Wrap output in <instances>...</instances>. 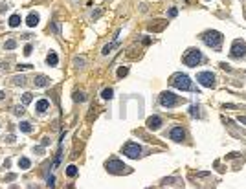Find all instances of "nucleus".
<instances>
[{
  "label": "nucleus",
  "mask_w": 246,
  "mask_h": 189,
  "mask_svg": "<svg viewBox=\"0 0 246 189\" xmlns=\"http://www.w3.org/2000/svg\"><path fill=\"white\" fill-rule=\"evenodd\" d=\"M169 83H171L173 88H178V90H195L193 85H191V79L186 74H175Z\"/></svg>",
  "instance_id": "obj_2"
},
{
  "label": "nucleus",
  "mask_w": 246,
  "mask_h": 189,
  "mask_svg": "<svg viewBox=\"0 0 246 189\" xmlns=\"http://www.w3.org/2000/svg\"><path fill=\"white\" fill-rule=\"evenodd\" d=\"M6 142H7V143H13V142H15V136H13V134H9V136L6 138Z\"/></svg>",
  "instance_id": "obj_35"
},
{
  "label": "nucleus",
  "mask_w": 246,
  "mask_h": 189,
  "mask_svg": "<svg viewBox=\"0 0 246 189\" xmlns=\"http://www.w3.org/2000/svg\"><path fill=\"white\" fill-rule=\"evenodd\" d=\"M99 15H101V11H96V13H92V18H97Z\"/></svg>",
  "instance_id": "obj_37"
},
{
  "label": "nucleus",
  "mask_w": 246,
  "mask_h": 189,
  "mask_svg": "<svg viewBox=\"0 0 246 189\" xmlns=\"http://www.w3.org/2000/svg\"><path fill=\"white\" fill-rule=\"evenodd\" d=\"M33 153H37V154H42V153H44V147H33Z\"/></svg>",
  "instance_id": "obj_34"
},
{
  "label": "nucleus",
  "mask_w": 246,
  "mask_h": 189,
  "mask_svg": "<svg viewBox=\"0 0 246 189\" xmlns=\"http://www.w3.org/2000/svg\"><path fill=\"white\" fill-rule=\"evenodd\" d=\"M18 129H20L22 132H31V123H29V121H20Z\"/></svg>",
  "instance_id": "obj_19"
},
{
  "label": "nucleus",
  "mask_w": 246,
  "mask_h": 189,
  "mask_svg": "<svg viewBox=\"0 0 246 189\" xmlns=\"http://www.w3.org/2000/svg\"><path fill=\"white\" fill-rule=\"evenodd\" d=\"M105 167H107V171L112 173V175H125V173H131V169H129L121 160H108V162L105 164Z\"/></svg>",
  "instance_id": "obj_3"
},
{
  "label": "nucleus",
  "mask_w": 246,
  "mask_h": 189,
  "mask_svg": "<svg viewBox=\"0 0 246 189\" xmlns=\"http://www.w3.org/2000/svg\"><path fill=\"white\" fill-rule=\"evenodd\" d=\"M66 175H68V176H75V175H77V167H75V165H68V167H66Z\"/></svg>",
  "instance_id": "obj_26"
},
{
  "label": "nucleus",
  "mask_w": 246,
  "mask_h": 189,
  "mask_svg": "<svg viewBox=\"0 0 246 189\" xmlns=\"http://www.w3.org/2000/svg\"><path fill=\"white\" fill-rule=\"evenodd\" d=\"M31 99H33V94L26 92V94L22 96V105H29V103H31Z\"/></svg>",
  "instance_id": "obj_23"
},
{
  "label": "nucleus",
  "mask_w": 246,
  "mask_h": 189,
  "mask_svg": "<svg viewBox=\"0 0 246 189\" xmlns=\"http://www.w3.org/2000/svg\"><path fill=\"white\" fill-rule=\"evenodd\" d=\"M11 81H13V85H17V86H24V85H26V77H24V75H15Z\"/></svg>",
  "instance_id": "obj_18"
},
{
  "label": "nucleus",
  "mask_w": 246,
  "mask_h": 189,
  "mask_svg": "<svg viewBox=\"0 0 246 189\" xmlns=\"http://www.w3.org/2000/svg\"><path fill=\"white\" fill-rule=\"evenodd\" d=\"M4 9H7V6H6V4H2V6H0V13H4Z\"/></svg>",
  "instance_id": "obj_40"
},
{
  "label": "nucleus",
  "mask_w": 246,
  "mask_h": 189,
  "mask_svg": "<svg viewBox=\"0 0 246 189\" xmlns=\"http://www.w3.org/2000/svg\"><path fill=\"white\" fill-rule=\"evenodd\" d=\"M74 64H75L77 68H81V66L85 64V59H81V57H75V59H74Z\"/></svg>",
  "instance_id": "obj_29"
},
{
  "label": "nucleus",
  "mask_w": 246,
  "mask_h": 189,
  "mask_svg": "<svg viewBox=\"0 0 246 189\" xmlns=\"http://www.w3.org/2000/svg\"><path fill=\"white\" fill-rule=\"evenodd\" d=\"M9 26L11 28H18L20 26V15H11L9 17Z\"/></svg>",
  "instance_id": "obj_16"
},
{
  "label": "nucleus",
  "mask_w": 246,
  "mask_h": 189,
  "mask_svg": "<svg viewBox=\"0 0 246 189\" xmlns=\"http://www.w3.org/2000/svg\"><path fill=\"white\" fill-rule=\"evenodd\" d=\"M169 138H171L173 142H182V140L186 138V132H184L182 127H173L171 132H169Z\"/></svg>",
  "instance_id": "obj_9"
},
{
  "label": "nucleus",
  "mask_w": 246,
  "mask_h": 189,
  "mask_svg": "<svg viewBox=\"0 0 246 189\" xmlns=\"http://www.w3.org/2000/svg\"><path fill=\"white\" fill-rule=\"evenodd\" d=\"M4 48H6V50H15V48H17V40H15V39H9V40H6Z\"/></svg>",
  "instance_id": "obj_20"
},
{
  "label": "nucleus",
  "mask_w": 246,
  "mask_h": 189,
  "mask_svg": "<svg viewBox=\"0 0 246 189\" xmlns=\"http://www.w3.org/2000/svg\"><path fill=\"white\" fill-rule=\"evenodd\" d=\"M26 110H24V105H17V107H13V114L15 116H22Z\"/></svg>",
  "instance_id": "obj_24"
},
{
  "label": "nucleus",
  "mask_w": 246,
  "mask_h": 189,
  "mask_svg": "<svg viewBox=\"0 0 246 189\" xmlns=\"http://www.w3.org/2000/svg\"><path fill=\"white\" fill-rule=\"evenodd\" d=\"M46 62H48L50 66H57V62H59V57H57V53L50 51V53H48V57H46Z\"/></svg>",
  "instance_id": "obj_15"
},
{
  "label": "nucleus",
  "mask_w": 246,
  "mask_h": 189,
  "mask_svg": "<svg viewBox=\"0 0 246 189\" xmlns=\"http://www.w3.org/2000/svg\"><path fill=\"white\" fill-rule=\"evenodd\" d=\"M239 123H243V125H246V116H239Z\"/></svg>",
  "instance_id": "obj_36"
},
{
  "label": "nucleus",
  "mask_w": 246,
  "mask_h": 189,
  "mask_svg": "<svg viewBox=\"0 0 246 189\" xmlns=\"http://www.w3.org/2000/svg\"><path fill=\"white\" fill-rule=\"evenodd\" d=\"M46 186H48V189H53V187H55V176H50V178L46 180Z\"/></svg>",
  "instance_id": "obj_28"
},
{
  "label": "nucleus",
  "mask_w": 246,
  "mask_h": 189,
  "mask_svg": "<svg viewBox=\"0 0 246 189\" xmlns=\"http://www.w3.org/2000/svg\"><path fill=\"white\" fill-rule=\"evenodd\" d=\"M147 127H149L151 130H158V129L162 127V118H158V116H151V118L147 119Z\"/></svg>",
  "instance_id": "obj_11"
},
{
  "label": "nucleus",
  "mask_w": 246,
  "mask_h": 189,
  "mask_svg": "<svg viewBox=\"0 0 246 189\" xmlns=\"http://www.w3.org/2000/svg\"><path fill=\"white\" fill-rule=\"evenodd\" d=\"M112 96H114L112 88H105V90L101 92V97H103V99H112Z\"/></svg>",
  "instance_id": "obj_22"
},
{
  "label": "nucleus",
  "mask_w": 246,
  "mask_h": 189,
  "mask_svg": "<svg viewBox=\"0 0 246 189\" xmlns=\"http://www.w3.org/2000/svg\"><path fill=\"white\" fill-rule=\"evenodd\" d=\"M33 83H35V86H39V88H44V86H50V77H46V75L39 74V75H35Z\"/></svg>",
  "instance_id": "obj_10"
},
{
  "label": "nucleus",
  "mask_w": 246,
  "mask_h": 189,
  "mask_svg": "<svg viewBox=\"0 0 246 189\" xmlns=\"http://www.w3.org/2000/svg\"><path fill=\"white\" fill-rule=\"evenodd\" d=\"M200 39H202V42H204L206 46H210V48H213V50H219L221 44H222V33H219V31H215V29L202 33Z\"/></svg>",
  "instance_id": "obj_1"
},
{
  "label": "nucleus",
  "mask_w": 246,
  "mask_h": 189,
  "mask_svg": "<svg viewBox=\"0 0 246 189\" xmlns=\"http://www.w3.org/2000/svg\"><path fill=\"white\" fill-rule=\"evenodd\" d=\"M127 72H129L127 68H119V70H118V75H119V77H123V75H127Z\"/></svg>",
  "instance_id": "obj_32"
},
{
  "label": "nucleus",
  "mask_w": 246,
  "mask_h": 189,
  "mask_svg": "<svg viewBox=\"0 0 246 189\" xmlns=\"http://www.w3.org/2000/svg\"><path fill=\"white\" fill-rule=\"evenodd\" d=\"M184 62L187 64V66H199L200 62H202V53L199 51V50H187V53L184 55Z\"/></svg>",
  "instance_id": "obj_5"
},
{
  "label": "nucleus",
  "mask_w": 246,
  "mask_h": 189,
  "mask_svg": "<svg viewBox=\"0 0 246 189\" xmlns=\"http://www.w3.org/2000/svg\"><path fill=\"white\" fill-rule=\"evenodd\" d=\"M189 114H191L193 118H200V112H199V107H197V105H191V107H189Z\"/></svg>",
  "instance_id": "obj_25"
},
{
  "label": "nucleus",
  "mask_w": 246,
  "mask_h": 189,
  "mask_svg": "<svg viewBox=\"0 0 246 189\" xmlns=\"http://www.w3.org/2000/svg\"><path fill=\"white\" fill-rule=\"evenodd\" d=\"M244 53H246V44H244V40H241V39L233 40L230 55H232V57H235V59H239V57H243Z\"/></svg>",
  "instance_id": "obj_8"
},
{
  "label": "nucleus",
  "mask_w": 246,
  "mask_h": 189,
  "mask_svg": "<svg viewBox=\"0 0 246 189\" xmlns=\"http://www.w3.org/2000/svg\"><path fill=\"white\" fill-rule=\"evenodd\" d=\"M197 81H199L202 86H206V88H213V86H215V75H213L211 72H200V74L197 75Z\"/></svg>",
  "instance_id": "obj_7"
},
{
  "label": "nucleus",
  "mask_w": 246,
  "mask_h": 189,
  "mask_svg": "<svg viewBox=\"0 0 246 189\" xmlns=\"http://www.w3.org/2000/svg\"><path fill=\"white\" fill-rule=\"evenodd\" d=\"M2 99H6V94H4V92L0 90V101H2Z\"/></svg>",
  "instance_id": "obj_41"
},
{
  "label": "nucleus",
  "mask_w": 246,
  "mask_h": 189,
  "mask_svg": "<svg viewBox=\"0 0 246 189\" xmlns=\"http://www.w3.org/2000/svg\"><path fill=\"white\" fill-rule=\"evenodd\" d=\"M154 22H156V24H149V29H151V31H162V29L165 28V24H167L165 20H154Z\"/></svg>",
  "instance_id": "obj_13"
},
{
  "label": "nucleus",
  "mask_w": 246,
  "mask_h": 189,
  "mask_svg": "<svg viewBox=\"0 0 246 189\" xmlns=\"http://www.w3.org/2000/svg\"><path fill=\"white\" fill-rule=\"evenodd\" d=\"M123 154L129 156V158H140L142 156V147L134 142H129L123 145Z\"/></svg>",
  "instance_id": "obj_6"
},
{
  "label": "nucleus",
  "mask_w": 246,
  "mask_h": 189,
  "mask_svg": "<svg viewBox=\"0 0 246 189\" xmlns=\"http://www.w3.org/2000/svg\"><path fill=\"white\" fill-rule=\"evenodd\" d=\"M74 99H75V101H81V103H83L86 97H85V94H83V92H75V94H74Z\"/></svg>",
  "instance_id": "obj_27"
},
{
  "label": "nucleus",
  "mask_w": 246,
  "mask_h": 189,
  "mask_svg": "<svg viewBox=\"0 0 246 189\" xmlns=\"http://www.w3.org/2000/svg\"><path fill=\"white\" fill-rule=\"evenodd\" d=\"M48 143H50V140H48V138H44V140H42V147H46Z\"/></svg>",
  "instance_id": "obj_38"
},
{
  "label": "nucleus",
  "mask_w": 246,
  "mask_h": 189,
  "mask_svg": "<svg viewBox=\"0 0 246 189\" xmlns=\"http://www.w3.org/2000/svg\"><path fill=\"white\" fill-rule=\"evenodd\" d=\"M29 165H31L29 158H24V156H22V158H18V167H20V169H24V171H26V169H29Z\"/></svg>",
  "instance_id": "obj_17"
},
{
  "label": "nucleus",
  "mask_w": 246,
  "mask_h": 189,
  "mask_svg": "<svg viewBox=\"0 0 246 189\" xmlns=\"http://www.w3.org/2000/svg\"><path fill=\"white\" fill-rule=\"evenodd\" d=\"M28 68H31V64H18V66H17V70H18V72H22V70H28Z\"/></svg>",
  "instance_id": "obj_31"
},
{
  "label": "nucleus",
  "mask_w": 246,
  "mask_h": 189,
  "mask_svg": "<svg viewBox=\"0 0 246 189\" xmlns=\"http://www.w3.org/2000/svg\"><path fill=\"white\" fill-rule=\"evenodd\" d=\"M7 182H11V180H15V175H7V178H6Z\"/></svg>",
  "instance_id": "obj_39"
},
{
  "label": "nucleus",
  "mask_w": 246,
  "mask_h": 189,
  "mask_svg": "<svg viewBox=\"0 0 246 189\" xmlns=\"http://www.w3.org/2000/svg\"><path fill=\"white\" fill-rule=\"evenodd\" d=\"M35 108H37V112H46V110L50 108V101H48V99H40Z\"/></svg>",
  "instance_id": "obj_14"
},
{
  "label": "nucleus",
  "mask_w": 246,
  "mask_h": 189,
  "mask_svg": "<svg viewBox=\"0 0 246 189\" xmlns=\"http://www.w3.org/2000/svg\"><path fill=\"white\" fill-rule=\"evenodd\" d=\"M116 46H118V40H116V42H110V44H107V46L103 48V51H101V53H103V55H108V53H110V50H112V48H116Z\"/></svg>",
  "instance_id": "obj_21"
},
{
  "label": "nucleus",
  "mask_w": 246,
  "mask_h": 189,
  "mask_svg": "<svg viewBox=\"0 0 246 189\" xmlns=\"http://www.w3.org/2000/svg\"><path fill=\"white\" fill-rule=\"evenodd\" d=\"M26 24H28L29 28H35V26L39 24V15H37V13H29L28 18H26Z\"/></svg>",
  "instance_id": "obj_12"
},
{
  "label": "nucleus",
  "mask_w": 246,
  "mask_h": 189,
  "mask_svg": "<svg viewBox=\"0 0 246 189\" xmlns=\"http://www.w3.org/2000/svg\"><path fill=\"white\" fill-rule=\"evenodd\" d=\"M167 15H169V17H171V18H173V17H176V15H178V9H176V7H171V9H169V13H167Z\"/></svg>",
  "instance_id": "obj_30"
},
{
  "label": "nucleus",
  "mask_w": 246,
  "mask_h": 189,
  "mask_svg": "<svg viewBox=\"0 0 246 189\" xmlns=\"http://www.w3.org/2000/svg\"><path fill=\"white\" fill-rule=\"evenodd\" d=\"M31 50H33V48H31V44H28V46L24 48V55H29V53H31Z\"/></svg>",
  "instance_id": "obj_33"
},
{
  "label": "nucleus",
  "mask_w": 246,
  "mask_h": 189,
  "mask_svg": "<svg viewBox=\"0 0 246 189\" xmlns=\"http://www.w3.org/2000/svg\"><path fill=\"white\" fill-rule=\"evenodd\" d=\"M180 103V97L175 96L173 92H162L160 94V105L162 107H167V108H173Z\"/></svg>",
  "instance_id": "obj_4"
}]
</instances>
